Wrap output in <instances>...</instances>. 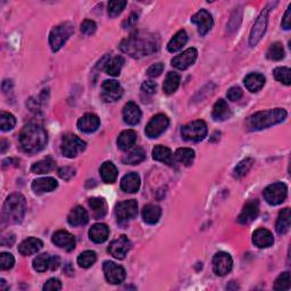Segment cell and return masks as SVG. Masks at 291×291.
I'll return each instance as SVG.
<instances>
[{
    "label": "cell",
    "mask_w": 291,
    "mask_h": 291,
    "mask_svg": "<svg viewBox=\"0 0 291 291\" xmlns=\"http://www.w3.org/2000/svg\"><path fill=\"white\" fill-rule=\"evenodd\" d=\"M291 286V277L289 272H284L282 274L279 275V277L275 280L274 286L273 289L274 290H289Z\"/></svg>",
    "instance_id": "cell-48"
},
{
    "label": "cell",
    "mask_w": 291,
    "mask_h": 291,
    "mask_svg": "<svg viewBox=\"0 0 291 291\" xmlns=\"http://www.w3.org/2000/svg\"><path fill=\"white\" fill-rule=\"evenodd\" d=\"M180 86V75L176 72H168L165 79L163 90L166 95H172L173 92L177 91V89Z\"/></svg>",
    "instance_id": "cell-37"
},
{
    "label": "cell",
    "mask_w": 291,
    "mask_h": 291,
    "mask_svg": "<svg viewBox=\"0 0 291 291\" xmlns=\"http://www.w3.org/2000/svg\"><path fill=\"white\" fill-rule=\"evenodd\" d=\"M7 145H8V143H7L6 140H2V153H5Z\"/></svg>",
    "instance_id": "cell-59"
},
{
    "label": "cell",
    "mask_w": 291,
    "mask_h": 291,
    "mask_svg": "<svg viewBox=\"0 0 291 291\" xmlns=\"http://www.w3.org/2000/svg\"><path fill=\"white\" fill-rule=\"evenodd\" d=\"M120 48L133 58L149 56L158 50V39L148 32H136L124 39Z\"/></svg>",
    "instance_id": "cell-1"
},
{
    "label": "cell",
    "mask_w": 291,
    "mask_h": 291,
    "mask_svg": "<svg viewBox=\"0 0 291 291\" xmlns=\"http://www.w3.org/2000/svg\"><path fill=\"white\" fill-rule=\"evenodd\" d=\"M61 261L58 257H51V262H50V270H57L58 266H60Z\"/></svg>",
    "instance_id": "cell-58"
},
{
    "label": "cell",
    "mask_w": 291,
    "mask_h": 291,
    "mask_svg": "<svg viewBox=\"0 0 291 291\" xmlns=\"http://www.w3.org/2000/svg\"><path fill=\"white\" fill-rule=\"evenodd\" d=\"M99 125H100L99 118H98L97 115L91 114V113L83 115L82 118L78 121L79 130L84 133L95 132L96 130L99 128Z\"/></svg>",
    "instance_id": "cell-20"
},
{
    "label": "cell",
    "mask_w": 291,
    "mask_h": 291,
    "mask_svg": "<svg viewBox=\"0 0 291 291\" xmlns=\"http://www.w3.org/2000/svg\"><path fill=\"white\" fill-rule=\"evenodd\" d=\"M264 198L270 205L276 206L283 203L288 195V188L282 182H276L270 185L264 190Z\"/></svg>",
    "instance_id": "cell-9"
},
{
    "label": "cell",
    "mask_w": 291,
    "mask_h": 291,
    "mask_svg": "<svg viewBox=\"0 0 291 291\" xmlns=\"http://www.w3.org/2000/svg\"><path fill=\"white\" fill-rule=\"evenodd\" d=\"M265 84V78L261 73H250L245 78V86L252 92L261 90Z\"/></svg>",
    "instance_id": "cell-30"
},
{
    "label": "cell",
    "mask_w": 291,
    "mask_h": 291,
    "mask_svg": "<svg viewBox=\"0 0 291 291\" xmlns=\"http://www.w3.org/2000/svg\"><path fill=\"white\" fill-rule=\"evenodd\" d=\"M124 58L122 56H116L113 60H109L108 64L106 66L107 74L111 75V77H119L122 67L124 65Z\"/></svg>",
    "instance_id": "cell-40"
},
{
    "label": "cell",
    "mask_w": 291,
    "mask_h": 291,
    "mask_svg": "<svg viewBox=\"0 0 291 291\" xmlns=\"http://www.w3.org/2000/svg\"><path fill=\"white\" fill-rule=\"evenodd\" d=\"M137 132L133 130H125L120 134L118 138V146L121 150L128 151L136 145L137 142Z\"/></svg>",
    "instance_id": "cell-27"
},
{
    "label": "cell",
    "mask_w": 291,
    "mask_h": 291,
    "mask_svg": "<svg viewBox=\"0 0 291 291\" xmlns=\"http://www.w3.org/2000/svg\"><path fill=\"white\" fill-rule=\"evenodd\" d=\"M291 225V216H290V208L282 209L279 213V217H277L275 230L279 235H284L289 231Z\"/></svg>",
    "instance_id": "cell-32"
},
{
    "label": "cell",
    "mask_w": 291,
    "mask_h": 291,
    "mask_svg": "<svg viewBox=\"0 0 291 291\" xmlns=\"http://www.w3.org/2000/svg\"><path fill=\"white\" fill-rule=\"evenodd\" d=\"M268 13H270V8L266 7L265 10L261 13V15L258 16V19L256 20V22H255L252 31H250L249 44L252 47L256 46V44L261 41L262 38L264 37V34H265V32H266Z\"/></svg>",
    "instance_id": "cell-10"
},
{
    "label": "cell",
    "mask_w": 291,
    "mask_h": 291,
    "mask_svg": "<svg viewBox=\"0 0 291 291\" xmlns=\"http://www.w3.org/2000/svg\"><path fill=\"white\" fill-rule=\"evenodd\" d=\"M291 5L288 7V10L284 13L283 19H282V28L284 30H290L291 28Z\"/></svg>",
    "instance_id": "cell-57"
},
{
    "label": "cell",
    "mask_w": 291,
    "mask_h": 291,
    "mask_svg": "<svg viewBox=\"0 0 291 291\" xmlns=\"http://www.w3.org/2000/svg\"><path fill=\"white\" fill-rule=\"evenodd\" d=\"M128 5L127 2H122V0H113V2L108 3V15L109 17L119 16L121 13L123 12L125 6Z\"/></svg>",
    "instance_id": "cell-49"
},
{
    "label": "cell",
    "mask_w": 291,
    "mask_h": 291,
    "mask_svg": "<svg viewBox=\"0 0 291 291\" xmlns=\"http://www.w3.org/2000/svg\"><path fill=\"white\" fill-rule=\"evenodd\" d=\"M73 32V24L70 23V22H65V23L55 26V28L51 30L50 34H49V44H50L51 50L53 52L60 50Z\"/></svg>",
    "instance_id": "cell-5"
},
{
    "label": "cell",
    "mask_w": 291,
    "mask_h": 291,
    "mask_svg": "<svg viewBox=\"0 0 291 291\" xmlns=\"http://www.w3.org/2000/svg\"><path fill=\"white\" fill-rule=\"evenodd\" d=\"M42 241L38 238H28L19 246V253L23 256H31L37 254L42 248Z\"/></svg>",
    "instance_id": "cell-24"
},
{
    "label": "cell",
    "mask_w": 291,
    "mask_h": 291,
    "mask_svg": "<svg viewBox=\"0 0 291 291\" xmlns=\"http://www.w3.org/2000/svg\"><path fill=\"white\" fill-rule=\"evenodd\" d=\"M253 164H254V159L253 158H246L244 160H241V162L236 166L235 171H234V176L236 178L245 177L246 174L249 172V169L252 168Z\"/></svg>",
    "instance_id": "cell-46"
},
{
    "label": "cell",
    "mask_w": 291,
    "mask_h": 291,
    "mask_svg": "<svg viewBox=\"0 0 291 291\" xmlns=\"http://www.w3.org/2000/svg\"><path fill=\"white\" fill-rule=\"evenodd\" d=\"M104 273L107 282L110 284L122 283L125 280V276H127V273H125V270L122 266L109 261L104 263Z\"/></svg>",
    "instance_id": "cell-13"
},
{
    "label": "cell",
    "mask_w": 291,
    "mask_h": 291,
    "mask_svg": "<svg viewBox=\"0 0 291 291\" xmlns=\"http://www.w3.org/2000/svg\"><path fill=\"white\" fill-rule=\"evenodd\" d=\"M87 143L75 134H66L62 139V153L67 158H74L86 149Z\"/></svg>",
    "instance_id": "cell-7"
},
{
    "label": "cell",
    "mask_w": 291,
    "mask_h": 291,
    "mask_svg": "<svg viewBox=\"0 0 291 291\" xmlns=\"http://www.w3.org/2000/svg\"><path fill=\"white\" fill-rule=\"evenodd\" d=\"M188 41V34L185 30H180L176 35L171 39L167 44V49L169 52H177L185 47Z\"/></svg>",
    "instance_id": "cell-36"
},
{
    "label": "cell",
    "mask_w": 291,
    "mask_h": 291,
    "mask_svg": "<svg viewBox=\"0 0 291 291\" xmlns=\"http://www.w3.org/2000/svg\"><path fill=\"white\" fill-rule=\"evenodd\" d=\"M101 98L106 102H114L119 100L123 95V89L121 84L115 80H106L102 83Z\"/></svg>",
    "instance_id": "cell-15"
},
{
    "label": "cell",
    "mask_w": 291,
    "mask_h": 291,
    "mask_svg": "<svg viewBox=\"0 0 291 291\" xmlns=\"http://www.w3.org/2000/svg\"><path fill=\"white\" fill-rule=\"evenodd\" d=\"M213 119L215 121H225L231 116V109L227 102L223 99H218L213 107Z\"/></svg>",
    "instance_id": "cell-31"
},
{
    "label": "cell",
    "mask_w": 291,
    "mask_h": 291,
    "mask_svg": "<svg viewBox=\"0 0 291 291\" xmlns=\"http://www.w3.org/2000/svg\"><path fill=\"white\" fill-rule=\"evenodd\" d=\"M55 167H56L55 160L51 158H47L34 163L32 165V167H31V171L35 174H43L52 171V169H55Z\"/></svg>",
    "instance_id": "cell-39"
},
{
    "label": "cell",
    "mask_w": 291,
    "mask_h": 291,
    "mask_svg": "<svg viewBox=\"0 0 291 291\" xmlns=\"http://www.w3.org/2000/svg\"><path fill=\"white\" fill-rule=\"evenodd\" d=\"M163 71H164L163 63H156V64H153L148 70H147V74H148V77L150 78H156L159 77Z\"/></svg>",
    "instance_id": "cell-53"
},
{
    "label": "cell",
    "mask_w": 291,
    "mask_h": 291,
    "mask_svg": "<svg viewBox=\"0 0 291 291\" xmlns=\"http://www.w3.org/2000/svg\"><path fill=\"white\" fill-rule=\"evenodd\" d=\"M258 214H259L258 201L256 199L250 200L245 205L243 212H241L238 217V222L240 224H249V223H252L254 220H256Z\"/></svg>",
    "instance_id": "cell-19"
},
{
    "label": "cell",
    "mask_w": 291,
    "mask_h": 291,
    "mask_svg": "<svg viewBox=\"0 0 291 291\" xmlns=\"http://www.w3.org/2000/svg\"><path fill=\"white\" fill-rule=\"evenodd\" d=\"M123 120L129 125H136L141 120V110L134 102H128L123 108Z\"/></svg>",
    "instance_id": "cell-21"
},
{
    "label": "cell",
    "mask_w": 291,
    "mask_h": 291,
    "mask_svg": "<svg viewBox=\"0 0 291 291\" xmlns=\"http://www.w3.org/2000/svg\"><path fill=\"white\" fill-rule=\"evenodd\" d=\"M58 187V182L53 178H41L32 182V189L35 194L51 192Z\"/></svg>",
    "instance_id": "cell-25"
},
{
    "label": "cell",
    "mask_w": 291,
    "mask_h": 291,
    "mask_svg": "<svg viewBox=\"0 0 291 291\" xmlns=\"http://www.w3.org/2000/svg\"><path fill=\"white\" fill-rule=\"evenodd\" d=\"M97 261V255L95 252H91V250H86L82 254H80V256L78 257V264L83 268L91 267L93 264Z\"/></svg>",
    "instance_id": "cell-44"
},
{
    "label": "cell",
    "mask_w": 291,
    "mask_h": 291,
    "mask_svg": "<svg viewBox=\"0 0 291 291\" xmlns=\"http://www.w3.org/2000/svg\"><path fill=\"white\" fill-rule=\"evenodd\" d=\"M160 215H162V209L157 205L148 204L142 209V218L148 224H156L159 221Z\"/></svg>",
    "instance_id": "cell-28"
},
{
    "label": "cell",
    "mask_w": 291,
    "mask_h": 291,
    "mask_svg": "<svg viewBox=\"0 0 291 291\" xmlns=\"http://www.w3.org/2000/svg\"><path fill=\"white\" fill-rule=\"evenodd\" d=\"M58 176H60V178L63 179V180L69 181L75 176V169L71 166L62 167L58 169Z\"/></svg>",
    "instance_id": "cell-54"
},
{
    "label": "cell",
    "mask_w": 291,
    "mask_h": 291,
    "mask_svg": "<svg viewBox=\"0 0 291 291\" xmlns=\"http://www.w3.org/2000/svg\"><path fill=\"white\" fill-rule=\"evenodd\" d=\"M243 90L239 87H232L231 89H229V91H227L226 96L227 98L231 101H237V100H240L241 98H243Z\"/></svg>",
    "instance_id": "cell-55"
},
{
    "label": "cell",
    "mask_w": 291,
    "mask_h": 291,
    "mask_svg": "<svg viewBox=\"0 0 291 291\" xmlns=\"http://www.w3.org/2000/svg\"><path fill=\"white\" fill-rule=\"evenodd\" d=\"M131 247L132 244L128 239V237L121 236L118 239L111 241L108 247V253L116 259H124Z\"/></svg>",
    "instance_id": "cell-14"
},
{
    "label": "cell",
    "mask_w": 291,
    "mask_h": 291,
    "mask_svg": "<svg viewBox=\"0 0 291 291\" xmlns=\"http://www.w3.org/2000/svg\"><path fill=\"white\" fill-rule=\"evenodd\" d=\"M48 134L43 127L35 123H30L22 129L20 133V146L28 154H37L46 148Z\"/></svg>",
    "instance_id": "cell-2"
},
{
    "label": "cell",
    "mask_w": 291,
    "mask_h": 291,
    "mask_svg": "<svg viewBox=\"0 0 291 291\" xmlns=\"http://www.w3.org/2000/svg\"><path fill=\"white\" fill-rule=\"evenodd\" d=\"M89 206L92 209L93 217L96 220L102 218L107 214V204L104 198L100 197H93V198L89 199Z\"/></svg>",
    "instance_id": "cell-33"
},
{
    "label": "cell",
    "mask_w": 291,
    "mask_h": 291,
    "mask_svg": "<svg viewBox=\"0 0 291 291\" xmlns=\"http://www.w3.org/2000/svg\"><path fill=\"white\" fill-rule=\"evenodd\" d=\"M52 243L55 244L57 247L66 250V252H71L75 248V238L73 235H71L70 232L65 230H60L53 234L52 236Z\"/></svg>",
    "instance_id": "cell-18"
},
{
    "label": "cell",
    "mask_w": 291,
    "mask_h": 291,
    "mask_svg": "<svg viewBox=\"0 0 291 291\" xmlns=\"http://www.w3.org/2000/svg\"><path fill=\"white\" fill-rule=\"evenodd\" d=\"M62 289V282L61 280L56 279V277H52V279H49L46 284L43 285L44 291H60Z\"/></svg>",
    "instance_id": "cell-52"
},
{
    "label": "cell",
    "mask_w": 291,
    "mask_h": 291,
    "mask_svg": "<svg viewBox=\"0 0 291 291\" xmlns=\"http://www.w3.org/2000/svg\"><path fill=\"white\" fill-rule=\"evenodd\" d=\"M285 119L286 111L282 108L261 110L250 116L247 121V127L250 131H259L283 122Z\"/></svg>",
    "instance_id": "cell-3"
},
{
    "label": "cell",
    "mask_w": 291,
    "mask_h": 291,
    "mask_svg": "<svg viewBox=\"0 0 291 291\" xmlns=\"http://www.w3.org/2000/svg\"><path fill=\"white\" fill-rule=\"evenodd\" d=\"M232 266H234V261L229 254L224 252L215 254L213 257V270L215 274L224 276L231 272Z\"/></svg>",
    "instance_id": "cell-12"
},
{
    "label": "cell",
    "mask_w": 291,
    "mask_h": 291,
    "mask_svg": "<svg viewBox=\"0 0 291 291\" xmlns=\"http://www.w3.org/2000/svg\"><path fill=\"white\" fill-rule=\"evenodd\" d=\"M50 262L51 256H49V254H40L34 258L33 268L37 272H44L50 268Z\"/></svg>",
    "instance_id": "cell-42"
},
{
    "label": "cell",
    "mask_w": 291,
    "mask_h": 291,
    "mask_svg": "<svg viewBox=\"0 0 291 291\" xmlns=\"http://www.w3.org/2000/svg\"><path fill=\"white\" fill-rule=\"evenodd\" d=\"M116 221L120 224H125L130 220H133L138 215V203L137 200L130 199L125 201H121L118 204L115 209Z\"/></svg>",
    "instance_id": "cell-8"
},
{
    "label": "cell",
    "mask_w": 291,
    "mask_h": 291,
    "mask_svg": "<svg viewBox=\"0 0 291 291\" xmlns=\"http://www.w3.org/2000/svg\"><path fill=\"white\" fill-rule=\"evenodd\" d=\"M97 25L93 21L91 20H86L83 21V23L81 24V32L84 35H91L96 32Z\"/></svg>",
    "instance_id": "cell-51"
},
{
    "label": "cell",
    "mask_w": 291,
    "mask_h": 291,
    "mask_svg": "<svg viewBox=\"0 0 291 291\" xmlns=\"http://www.w3.org/2000/svg\"><path fill=\"white\" fill-rule=\"evenodd\" d=\"M26 210V201L23 195L13 194L4 204L3 207V223H8V224H16V223L22 222L24 218Z\"/></svg>",
    "instance_id": "cell-4"
},
{
    "label": "cell",
    "mask_w": 291,
    "mask_h": 291,
    "mask_svg": "<svg viewBox=\"0 0 291 291\" xmlns=\"http://www.w3.org/2000/svg\"><path fill=\"white\" fill-rule=\"evenodd\" d=\"M169 120L166 115L157 114L149 121L146 127V134L150 139L157 138L168 128Z\"/></svg>",
    "instance_id": "cell-11"
},
{
    "label": "cell",
    "mask_w": 291,
    "mask_h": 291,
    "mask_svg": "<svg viewBox=\"0 0 291 291\" xmlns=\"http://www.w3.org/2000/svg\"><path fill=\"white\" fill-rule=\"evenodd\" d=\"M146 158V151L142 148H136L133 149L131 153H129L125 157L123 158L124 164L129 165H137L139 163H141Z\"/></svg>",
    "instance_id": "cell-41"
},
{
    "label": "cell",
    "mask_w": 291,
    "mask_h": 291,
    "mask_svg": "<svg viewBox=\"0 0 291 291\" xmlns=\"http://www.w3.org/2000/svg\"><path fill=\"white\" fill-rule=\"evenodd\" d=\"M89 236H90V239L93 243L102 244L108 239L109 227L104 223H97V224L91 226L90 231H89Z\"/></svg>",
    "instance_id": "cell-26"
},
{
    "label": "cell",
    "mask_w": 291,
    "mask_h": 291,
    "mask_svg": "<svg viewBox=\"0 0 291 291\" xmlns=\"http://www.w3.org/2000/svg\"><path fill=\"white\" fill-rule=\"evenodd\" d=\"M15 264V258L10 253H2L0 254V268L3 271L10 270Z\"/></svg>",
    "instance_id": "cell-50"
},
{
    "label": "cell",
    "mask_w": 291,
    "mask_h": 291,
    "mask_svg": "<svg viewBox=\"0 0 291 291\" xmlns=\"http://www.w3.org/2000/svg\"><path fill=\"white\" fill-rule=\"evenodd\" d=\"M153 158L158 162H162L167 165H173V154L167 147L164 146H156L153 149Z\"/></svg>",
    "instance_id": "cell-34"
},
{
    "label": "cell",
    "mask_w": 291,
    "mask_h": 291,
    "mask_svg": "<svg viewBox=\"0 0 291 291\" xmlns=\"http://www.w3.org/2000/svg\"><path fill=\"white\" fill-rule=\"evenodd\" d=\"M121 188H122L123 191L129 192V194L137 192L140 188V177L137 173L127 174L121 181Z\"/></svg>",
    "instance_id": "cell-29"
},
{
    "label": "cell",
    "mask_w": 291,
    "mask_h": 291,
    "mask_svg": "<svg viewBox=\"0 0 291 291\" xmlns=\"http://www.w3.org/2000/svg\"><path fill=\"white\" fill-rule=\"evenodd\" d=\"M181 136L186 141L199 142L207 136V125L201 120L194 121L181 129Z\"/></svg>",
    "instance_id": "cell-6"
},
{
    "label": "cell",
    "mask_w": 291,
    "mask_h": 291,
    "mask_svg": "<svg viewBox=\"0 0 291 291\" xmlns=\"http://www.w3.org/2000/svg\"><path fill=\"white\" fill-rule=\"evenodd\" d=\"M267 58L270 61H281L282 58L284 57V49L283 46H282L281 42H274L271 44V47L268 48L267 53H266Z\"/></svg>",
    "instance_id": "cell-45"
},
{
    "label": "cell",
    "mask_w": 291,
    "mask_h": 291,
    "mask_svg": "<svg viewBox=\"0 0 291 291\" xmlns=\"http://www.w3.org/2000/svg\"><path fill=\"white\" fill-rule=\"evenodd\" d=\"M67 221H69L70 225L72 226H80L87 224L89 221L88 212L81 206H77L71 210L69 216H67Z\"/></svg>",
    "instance_id": "cell-22"
},
{
    "label": "cell",
    "mask_w": 291,
    "mask_h": 291,
    "mask_svg": "<svg viewBox=\"0 0 291 291\" xmlns=\"http://www.w3.org/2000/svg\"><path fill=\"white\" fill-rule=\"evenodd\" d=\"M253 243L258 248H268L274 244V238L270 231L266 229H258L254 232Z\"/></svg>",
    "instance_id": "cell-23"
},
{
    "label": "cell",
    "mask_w": 291,
    "mask_h": 291,
    "mask_svg": "<svg viewBox=\"0 0 291 291\" xmlns=\"http://www.w3.org/2000/svg\"><path fill=\"white\" fill-rule=\"evenodd\" d=\"M156 89H157V86H156V83L153 81H145L141 86V90L143 92L148 93V95H153V93H155Z\"/></svg>",
    "instance_id": "cell-56"
},
{
    "label": "cell",
    "mask_w": 291,
    "mask_h": 291,
    "mask_svg": "<svg viewBox=\"0 0 291 291\" xmlns=\"http://www.w3.org/2000/svg\"><path fill=\"white\" fill-rule=\"evenodd\" d=\"M191 22L198 26V32L200 35L207 34L214 25L213 16L206 10H200L197 14L192 16Z\"/></svg>",
    "instance_id": "cell-16"
},
{
    "label": "cell",
    "mask_w": 291,
    "mask_h": 291,
    "mask_svg": "<svg viewBox=\"0 0 291 291\" xmlns=\"http://www.w3.org/2000/svg\"><path fill=\"white\" fill-rule=\"evenodd\" d=\"M16 125V119L14 115L7 111H0V129L2 131H10V130L14 129Z\"/></svg>",
    "instance_id": "cell-43"
},
{
    "label": "cell",
    "mask_w": 291,
    "mask_h": 291,
    "mask_svg": "<svg viewBox=\"0 0 291 291\" xmlns=\"http://www.w3.org/2000/svg\"><path fill=\"white\" fill-rule=\"evenodd\" d=\"M118 168L111 162H105L100 167V176L105 183H114L118 179Z\"/></svg>",
    "instance_id": "cell-35"
},
{
    "label": "cell",
    "mask_w": 291,
    "mask_h": 291,
    "mask_svg": "<svg viewBox=\"0 0 291 291\" xmlns=\"http://www.w3.org/2000/svg\"><path fill=\"white\" fill-rule=\"evenodd\" d=\"M197 56H198V52L195 48H189L187 50L183 51L181 55L176 56L172 60V65L178 70L185 71L188 67H190L197 60Z\"/></svg>",
    "instance_id": "cell-17"
},
{
    "label": "cell",
    "mask_w": 291,
    "mask_h": 291,
    "mask_svg": "<svg viewBox=\"0 0 291 291\" xmlns=\"http://www.w3.org/2000/svg\"><path fill=\"white\" fill-rule=\"evenodd\" d=\"M290 73L291 71L289 67H276V69L273 71V74H274V78L277 81L285 84V86H290Z\"/></svg>",
    "instance_id": "cell-47"
},
{
    "label": "cell",
    "mask_w": 291,
    "mask_h": 291,
    "mask_svg": "<svg viewBox=\"0 0 291 291\" xmlns=\"http://www.w3.org/2000/svg\"><path fill=\"white\" fill-rule=\"evenodd\" d=\"M174 157L179 163L183 164L185 166H190L194 163L195 151L191 148H179L174 154Z\"/></svg>",
    "instance_id": "cell-38"
}]
</instances>
